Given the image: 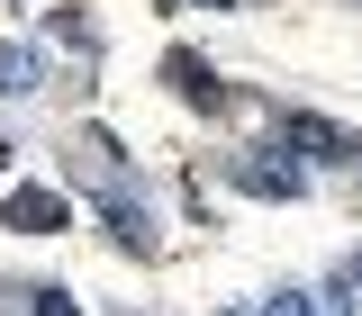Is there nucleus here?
<instances>
[{"mask_svg":"<svg viewBox=\"0 0 362 316\" xmlns=\"http://www.w3.org/2000/svg\"><path fill=\"white\" fill-rule=\"evenodd\" d=\"M0 226L54 235V226H73V199H64V190H9V199H0Z\"/></svg>","mask_w":362,"mask_h":316,"instance_id":"nucleus-3","label":"nucleus"},{"mask_svg":"<svg viewBox=\"0 0 362 316\" xmlns=\"http://www.w3.org/2000/svg\"><path fill=\"white\" fill-rule=\"evenodd\" d=\"M37 82V54L28 45H0V90H28Z\"/></svg>","mask_w":362,"mask_h":316,"instance_id":"nucleus-7","label":"nucleus"},{"mask_svg":"<svg viewBox=\"0 0 362 316\" xmlns=\"http://www.w3.org/2000/svg\"><path fill=\"white\" fill-rule=\"evenodd\" d=\"M28 308H37V316H82V308H73V298H64V289H37Z\"/></svg>","mask_w":362,"mask_h":316,"instance_id":"nucleus-9","label":"nucleus"},{"mask_svg":"<svg viewBox=\"0 0 362 316\" xmlns=\"http://www.w3.org/2000/svg\"><path fill=\"white\" fill-rule=\"evenodd\" d=\"M100 217H109V235H118L127 253H154V217L136 208V190H127V181H100Z\"/></svg>","mask_w":362,"mask_h":316,"instance_id":"nucleus-4","label":"nucleus"},{"mask_svg":"<svg viewBox=\"0 0 362 316\" xmlns=\"http://www.w3.org/2000/svg\"><path fill=\"white\" fill-rule=\"evenodd\" d=\"M163 73H173V90H190L199 109H226V82H218V73H209V63H199V54H173Z\"/></svg>","mask_w":362,"mask_h":316,"instance_id":"nucleus-5","label":"nucleus"},{"mask_svg":"<svg viewBox=\"0 0 362 316\" xmlns=\"http://www.w3.org/2000/svg\"><path fill=\"white\" fill-rule=\"evenodd\" d=\"M344 289H362V253H354V262H344Z\"/></svg>","mask_w":362,"mask_h":316,"instance_id":"nucleus-10","label":"nucleus"},{"mask_svg":"<svg viewBox=\"0 0 362 316\" xmlns=\"http://www.w3.org/2000/svg\"><path fill=\"white\" fill-rule=\"evenodd\" d=\"M272 135H281L290 154H308V163H362V135L335 127V118H317V109H281Z\"/></svg>","mask_w":362,"mask_h":316,"instance_id":"nucleus-1","label":"nucleus"},{"mask_svg":"<svg viewBox=\"0 0 362 316\" xmlns=\"http://www.w3.org/2000/svg\"><path fill=\"white\" fill-rule=\"evenodd\" d=\"M235 181H245L254 199H299V190H308V172H299V154H290L281 135H272L263 154H245V163H235Z\"/></svg>","mask_w":362,"mask_h":316,"instance_id":"nucleus-2","label":"nucleus"},{"mask_svg":"<svg viewBox=\"0 0 362 316\" xmlns=\"http://www.w3.org/2000/svg\"><path fill=\"white\" fill-rule=\"evenodd\" d=\"M263 316H326V308H317L308 289H272V298H263Z\"/></svg>","mask_w":362,"mask_h":316,"instance_id":"nucleus-8","label":"nucleus"},{"mask_svg":"<svg viewBox=\"0 0 362 316\" xmlns=\"http://www.w3.org/2000/svg\"><path fill=\"white\" fill-rule=\"evenodd\" d=\"M218 9H226V0H218Z\"/></svg>","mask_w":362,"mask_h":316,"instance_id":"nucleus-11","label":"nucleus"},{"mask_svg":"<svg viewBox=\"0 0 362 316\" xmlns=\"http://www.w3.org/2000/svg\"><path fill=\"white\" fill-rule=\"evenodd\" d=\"M45 37L64 45V54H73V45L90 54V9H54V18H45Z\"/></svg>","mask_w":362,"mask_h":316,"instance_id":"nucleus-6","label":"nucleus"}]
</instances>
